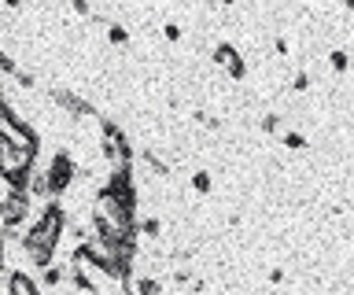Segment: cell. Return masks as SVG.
<instances>
[{"label": "cell", "instance_id": "obj_3", "mask_svg": "<svg viewBox=\"0 0 354 295\" xmlns=\"http://www.w3.org/2000/svg\"><path fill=\"white\" fill-rule=\"evenodd\" d=\"M77 178V162L66 148H59L55 155L48 159V166H44V181H48V196L52 200H63V192L74 184Z\"/></svg>", "mask_w": 354, "mask_h": 295}, {"label": "cell", "instance_id": "obj_1", "mask_svg": "<svg viewBox=\"0 0 354 295\" xmlns=\"http://www.w3.org/2000/svg\"><path fill=\"white\" fill-rule=\"evenodd\" d=\"M66 233V211L59 200H44L41 211L26 222V229H22L19 236V247L22 255H26V262L33 269H44L48 262H55V251H59V240Z\"/></svg>", "mask_w": 354, "mask_h": 295}, {"label": "cell", "instance_id": "obj_15", "mask_svg": "<svg viewBox=\"0 0 354 295\" xmlns=\"http://www.w3.org/2000/svg\"><path fill=\"white\" fill-rule=\"evenodd\" d=\"M210 189H214V178H210L207 170H196V173H192V192H199V196H207Z\"/></svg>", "mask_w": 354, "mask_h": 295}, {"label": "cell", "instance_id": "obj_30", "mask_svg": "<svg viewBox=\"0 0 354 295\" xmlns=\"http://www.w3.org/2000/svg\"><path fill=\"white\" fill-rule=\"evenodd\" d=\"M0 155H4V140H0Z\"/></svg>", "mask_w": 354, "mask_h": 295}, {"label": "cell", "instance_id": "obj_5", "mask_svg": "<svg viewBox=\"0 0 354 295\" xmlns=\"http://www.w3.org/2000/svg\"><path fill=\"white\" fill-rule=\"evenodd\" d=\"M30 166H37V155H33V151L4 144V155H0V173H19V170H30Z\"/></svg>", "mask_w": 354, "mask_h": 295}, {"label": "cell", "instance_id": "obj_20", "mask_svg": "<svg viewBox=\"0 0 354 295\" xmlns=\"http://www.w3.org/2000/svg\"><path fill=\"white\" fill-rule=\"evenodd\" d=\"M11 196H15V189H11V181H8V173H0V207H4Z\"/></svg>", "mask_w": 354, "mask_h": 295}, {"label": "cell", "instance_id": "obj_29", "mask_svg": "<svg viewBox=\"0 0 354 295\" xmlns=\"http://www.w3.org/2000/svg\"><path fill=\"white\" fill-rule=\"evenodd\" d=\"M218 4H225V8H232V4H236V0H218Z\"/></svg>", "mask_w": 354, "mask_h": 295}, {"label": "cell", "instance_id": "obj_17", "mask_svg": "<svg viewBox=\"0 0 354 295\" xmlns=\"http://www.w3.org/2000/svg\"><path fill=\"white\" fill-rule=\"evenodd\" d=\"M11 78H15V85H19V89L22 93H30V89H37V78H33V70H15V74H11Z\"/></svg>", "mask_w": 354, "mask_h": 295}, {"label": "cell", "instance_id": "obj_16", "mask_svg": "<svg viewBox=\"0 0 354 295\" xmlns=\"http://www.w3.org/2000/svg\"><path fill=\"white\" fill-rule=\"evenodd\" d=\"M107 41L111 45H129V30L122 23H107Z\"/></svg>", "mask_w": 354, "mask_h": 295}, {"label": "cell", "instance_id": "obj_18", "mask_svg": "<svg viewBox=\"0 0 354 295\" xmlns=\"http://www.w3.org/2000/svg\"><path fill=\"white\" fill-rule=\"evenodd\" d=\"M281 140H284V148H288V151H303V148H306V137H303V133H295V129H292V133H284Z\"/></svg>", "mask_w": 354, "mask_h": 295}, {"label": "cell", "instance_id": "obj_8", "mask_svg": "<svg viewBox=\"0 0 354 295\" xmlns=\"http://www.w3.org/2000/svg\"><path fill=\"white\" fill-rule=\"evenodd\" d=\"M140 162H144V166H148V170L155 173V178H170V162H162V159L155 155L151 148H144V151H140Z\"/></svg>", "mask_w": 354, "mask_h": 295}, {"label": "cell", "instance_id": "obj_21", "mask_svg": "<svg viewBox=\"0 0 354 295\" xmlns=\"http://www.w3.org/2000/svg\"><path fill=\"white\" fill-rule=\"evenodd\" d=\"M15 70H19V63L11 59L8 52H0V74H8V78H11V74H15Z\"/></svg>", "mask_w": 354, "mask_h": 295}, {"label": "cell", "instance_id": "obj_6", "mask_svg": "<svg viewBox=\"0 0 354 295\" xmlns=\"http://www.w3.org/2000/svg\"><path fill=\"white\" fill-rule=\"evenodd\" d=\"M8 295H41V284L26 269H11L8 273Z\"/></svg>", "mask_w": 354, "mask_h": 295}, {"label": "cell", "instance_id": "obj_2", "mask_svg": "<svg viewBox=\"0 0 354 295\" xmlns=\"http://www.w3.org/2000/svg\"><path fill=\"white\" fill-rule=\"evenodd\" d=\"M100 192H107L111 200H115L118 207H126V211H137V178H133V166H111L107 181L100 184Z\"/></svg>", "mask_w": 354, "mask_h": 295}, {"label": "cell", "instance_id": "obj_27", "mask_svg": "<svg viewBox=\"0 0 354 295\" xmlns=\"http://www.w3.org/2000/svg\"><path fill=\"white\" fill-rule=\"evenodd\" d=\"M284 280V269H270V284H281Z\"/></svg>", "mask_w": 354, "mask_h": 295}, {"label": "cell", "instance_id": "obj_24", "mask_svg": "<svg viewBox=\"0 0 354 295\" xmlns=\"http://www.w3.org/2000/svg\"><path fill=\"white\" fill-rule=\"evenodd\" d=\"M71 8H74V15H82V19L93 15V4H88V0H71Z\"/></svg>", "mask_w": 354, "mask_h": 295}, {"label": "cell", "instance_id": "obj_13", "mask_svg": "<svg viewBox=\"0 0 354 295\" xmlns=\"http://www.w3.org/2000/svg\"><path fill=\"white\" fill-rule=\"evenodd\" d=\"M328 67L336 70V74H347V67H351V56H347L343 48H332V52H328Z\"/></svg>", "mask_w": 354, "mask_h": 295}, {"label": "cell", "instance_id": "obj_23", "mask_svg": "<svg viewBox=\"0 0 354 295\" xmlns=\"http://www.w3.org/2000/svg\"><path fill=\"white\" fill-rule=\"evenodd\" d=\"M292 89H295V93H306V89H310V74H306V70H299L295 78H292Z\"/></svg>", "mask_w": 354, "mask_h": 295}, {"label": "cell", "instance_id": "obj_9", "mask_svg": "<svg viewBox=\"0 0 354 295\" xmlns=\"http://www.w3.org/2000/svg\"><path fill=\"white\" fill-rule=\"evenodd\" d=\"M30 200H52L48 181H44V170H37V166L30 170Z\"/></svg>", "mask_w": 354, "mask_h": 295}, {"label": "cell", "instance_id": "obj_28", "mask_svg": "<svg viewBox=\"0 0 354 295\" xmlns=\"http://www.w3.org/2000/svg\"><path fill=\"white\" fill-rule=\"evenodd\" d=\"M0 104H8V93H4V82H0Z\"/></svg>", "mask_w": 354, "mask_h": 295}, {"label": "cell", "instance_id": "obj_14", "mask_svg": "<svg viewBox=\"0 0 354 295\" xmlns=\"http://www.w3.org/2000/svg\"><path fill=\"white\" fill-rule=\"evenodd\" d=\"M225 74H229L232 82H243V78H248V63H243V56H232V59L225 63Z\"/></svg>", "mask_w": 354, "mask_h": 295}, {"label": "cell", "instance_id": "obj_12", "mask_svg": "<svg viewBox=\"0 0 354 295\" xmlns=\"http://www.w3.org/2000/svg\"><path fill=\"white\" fill-rule=\"evenodd\" d=\"M232 56H240V52H236V45H229V41H221V45H214V52H210V63H214V67H225V63H229Z\"/></svg>", "mask_w": 354, "mask_h": 295}, {"label": "cell", "instance_id": "obj_4", "mask_svg": "<svg viewBox=\"0 0 354 295\" xmlns=\"http://www.w3.org/2000/svg\"><path fill=\"white\" fill-rule=\"evenodd\" d=\"M48 100L55 104V107H63L66 115L71 118H77V122H82V118H96V107L85 100V96H77L74 89H63V85H52L48 89Z\"/></svg>", "mask_w": 354, "mask_h": 295}, {"label": "cell", "instance_id": "obj_7", "mask_svg": "<svg viewBox=\"0 0 354 295\" xmlns=\"http://www.w3.org/2000/svg\"><path fill=\"white\" fill-rule=\"evenodd\" d=\"M41 292L44 288H59V284H66V266H55V262H48V266L41 269Z\"/></svg>", "mask_w": 354, "mask_h": 295}, {"label": "cell", "instance_id": "obj_26", "mask_svg": "<svg viewBox=\"0 0 354 295\" xmlns=\"http://www.w3.org/2000/svg\"><path fill=\"white\" fill-rule=\"evenodd\" d=\"M0 4H4L8 12H19V8H22V0H0Z\"/></svg>", "mask_w": 354, "mask_h": 295}, {"label": "cell", "instance_id": "obj_25", "mask_svg": "<svg viewBox=\"0 0 354 295\" xmlns=\"http://www.w3.org/2000/svg\"><path fill=\"white\" fill-rule=\"evenodd\" d=\"M273 52H277V56H288V52H292V45H288V37H277V41H273Z\"/></svg>", "mask_w": 354, "mask_h": 295}, {"label": "cell", "instance_id": "obj_10", "mask_svg": "<svg viewBox=\"0 0 354 295\" xmlns=\"http://www.w3.org/2000/svg\"><path fill=\"white\" fill-rule=\"evenodd\" d=\"M133 295H162V280L159 277H137L133 280Z\"/></svg>", "mask_w": 354, "mask_h": 295}, {"label": "cell", "instance_id": "obj_22", "mask_svg": "<svg viewBox=\"0 0 354 295\" xmlns=\"http://www.w3.org/2000/svg\"><path fill=\"white\" fill-rule=\"evenodd\" d=\"M162 37L170 41V45H177V41H181V26H177V23H166V26H162Z\"/></svg>", "mask_w": 354, "mask_h": 295}, {"label": "cell", "instance_id": "obj_19", "mask_svg": "<svg viewBox=\"0 0 354 295\" xmlns=\"http://www.w3.org/2000/svg\"><path fill=\"white\" fill-rule=\"evenodd\" d=\"M259 126H262V133H281V115H266Z\"/></svg>", "mask_w": 354, "mask_h": 295}, {"label": "cell", "instance_id": "obj_11", "mask_svg": "<svg viewBox=\"0 0 354 295\" xmlns=\"http://www.w3.org/2000/svg\"><path fill=\"white\" fill-rule=\"evenodd\" d=\"M137 236L159 240L162 236V222H159V218H137Z\"/></svg>", "mask_w": 354, "mask_h": 295}]
</instances>
